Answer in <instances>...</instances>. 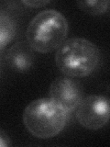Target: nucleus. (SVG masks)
I'll list each match as a JSON object with an SVG mask.
<instances>
[{
  "label": "nucleus",
  "instance_id": "nucleus-3",
  "mask_svg": "<svg viewBox=\"0 0 110 147\" xmlns=\"http://www.w3.org/2000/svg\"><path fill=\"white\" fill-rule=\"evenodd\" d=\"M69 113L52 99L39 98L27 106L23 112V122L31 135L49 139L63 131Z\"/></svg>",
  "mask_w": 110,
  "mask_h": 147
},
{
  "label": "nucleus",
  "instance_id": "nucleus-10",
  "mask_svg": "<svg viewBox=\"0 0 110 147\" xmlns=\"http://www.w3.org/2000/svg\"><path fill=\"white\" fill-rule=\"evenodd\" d=\"M12 145L10 137L7 135L6 131L0 129V147H9Z\"/></svg>",
  "mask_w": 110,
  "mask_h": 147
},
{
  "label": "nucleus",
  "instance_id": "nucleus-5",
  "mask_svg": "<svg viewBox=\"0 0 110 147\" xmlns=\"http://www.w3.org/2000/svg\"><path fill=\"white\" fill-rule=\"evenodd\" d=\"M50 98L71 113L84 98V90L77 80L70 77H57L50 84Z\"/></svg>",
  "mask_w": 110,
  "mask_h": 147
},
{
  "label": "nucleus",
  "instance_id": "nucleus-8",
  "mask_svg": "<svg viewBox=\"0 0 110 147\" xmlns=\"http://www.w3.org/2000/svg\"><path fill=\"white\" fill-rule=\"evenodd\" d=\"M110 2L108 0H86V1H78L77 6L81 10L84 12L90 14V15H101L107 11Z\"/></svg>",
  "mask_w": 110,
  "mask_h": 147
},
{
  "label": "nucleus",
  "instance_id": "nucleus-2",
  "mask_svg": "<svg viewBox=\"0 0 110 147\" xmlns=\"http://www.w3.org/2000/svg\"><path fill=\"white\" fill-rule=\"evenodd\" d=\"M68 21L63 14L54 9L43 10L32 18L26 37L30 47L41 53L57 50L68 35Z\"/></svg>",
  "mask_w": 110,
  "mask_h": 147
},
{
  "label": "nucleus",
  "instance_id": "nucleus-4",
  "mask_svg": "<svg viewBox=\"0 0 110 147\" xmlns=\"http://www.w3.org/2000/svg\"><path fill=\"white\" fill-rule=\"evenodd\" d=\"M109 99L105 96L91 95L82 98L76 108V119L87 130L97 131L109 121Z\"/></svg>",
  "mask_w": 110,
  "mask_h": 147
},
{
  "label": "nucleus",
  "instance_id": "nucleus-7",
  "mask_svg": "<svg viewBox=\"0 0 110 147\" xmlns=\"http://www.w3.org/2000/svg\"><path fill=\"white\" fill-rule=\"evenodd\" d=\"M17 24L8 13L0 11V51L6 48L15 38Z\"/></svg>",
  "mask_w": 110,
  "mask_h": 147
},
{
  "label": "nucleus",
  "instance_id": "nucleus-9",
  "mask_svg": "<svg viewBox=\"0 0 110 147\" xmlns=\"http://www.w3.org/2000/svg\"><path fill=\"white\" fill-rule=\"evenodd\" d=\"M50 3L49 0H33V1H22V4L29 7H33V8H39L46 6L47 4Z\"/></svg>",
  "mask_w": 110,
  "mask_h": 147
},
{
  "label": "nucleus",
  "instance_id": "nucleus-6",
  "mask_svg": "<svg viewBox=\"0 0 110 147\" xmlns=\"http://www.w3.org/2000/svg\"><path fill=\"white\" fill-rule=\"evenodd\" d=\"M6 59L11 67L24 72L33 65L34 55L28 42H17L9 48Z\"/></svg>",
  "mask_w": 110,
  "mask_h": 147
},
{
  "label": "nucleus",
  "instance_id": "nucleus-1",
  "mask_svg": "<svg viewBox=\"0 0 110 147\" xmlns=\"http://www.w3.org/2000/svg\"><path fill=\"white\" fill-rule=\"evenodd\" d=\"M100 51L94 42L85 38L73 37L59 46L55 63L59 70L70 77L90 76L100 62Z\"/></svg>",
  "mask_w": 110,
  "mask_h": 147
}]
</instances>
